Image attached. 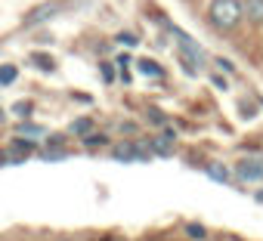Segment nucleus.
<instances>
[{
    "mask_svg": "<svg viewBox=\"0 0 263 241\" xmlns=\"http://www.w3.org/2000/svg\"><path fill=\"white\" fill-rule=\"evenodd\" d=\"M245 19V7L241 0H211L208 7V22L217 31H235Z\"/></svg>",
    "mask_w": 263,
    "mask_h": 241,
    "instance_id": "nucleus-1",
    "label": "nucleus"
},
{
    "mask_svg": "<svg viewBox=\"0 0 263 241\" xmlns=\"http://www.w3.org/2000/svg\"><path fill=\"white\" fill-rule=\"evenodd\" d=\"M174 37H177V44H180V59H183L186 71H189V74H195V71H198L195 65H201V62H204L201 47H198V44H192V37H186L183 31H174Z\"/></svg>",
    "mask_w": 263,
    "mask_h": 241,
    "instance_id": "nucleus-2",
    "label": "nucleus"
},
{
    "mask_svg": "<svg viewBox=\"0 0 263 241\" xmlns=\"http://www.w3.org/2000/svg\"><path fill=\"white\" fill-rule=\"evenodd\" d=\"M235 173L245 183H263V161L260 158H245V161L235 164Z\"/></svg>",
    "mask_w": 263,
    "mask_h": 241,
    "instance_id": "nucleus-3",
    "label": "nucleus"
},
{
    "mask_svg": "<svg viewBox=\"0 0 263 241\" xmlns=\"http://www.w3.org/2000/svg\"><path fill=\"white\" fill-rule=\"evenodd\" d=\"M59 10H62L59 4H41L37 10H31V13L25 16V25H28V28H31V25H41V22H47V19H53V16H56Z\"/></svg>",
    "mask_w": 263,
    "mask_h": 241,
    "instance_id": "nucleus-4",
    "label": "nucleus"
},
{
    "mask_svg": "<svg viewBox=\"0 0 263 241\" xmlns=\"http://www.w3.org/2000/svg\"><path fill=\"white\" fill-rule=\"evenodd\" d=\"M245 7V19L251 25H263V0H241Z\"/></svg>",
    "mask_w": 263,
    "mask_h": 241,
    "instance_id": "nucleus-5",
    "label": "nucleus"
},
{
    "mask_svg": "<svg viewBox=\"0 0 263 241\" xmlns=\"http://www.w3.org/2000/svg\"><path fill=\"white\" fill-rule=\"evenodd\" d=\"M31 152H34V146H31L28 139H13V146H10V161H13V164H22Z\"/></svg>",
    "mask_w": 263,
    "mask_h": 241,
    "instance_id": "nucleus-6",
    "label": "nucleus"
},
{
    "mask_svg": "<svg viewBox=\"0 0 263 241\" xmlns=\"http://www.w3.org/2000/svg\"><path fill=\"white\" fill-rule=\"evenodd\" d=\"M137 68H140L143 74H149V77H161V65H158V62H152V59H140V62H137Z\"/></svg>",
    "mask_w": 263,
    "mask_h": 241,
    "instance_id": "nucleus-7",
    "label": "nucleus"
},
{
    "mask_svg": "<svg viewBox=\"0 0 263 241\" xmlns=\"http://www.w3.org/2000/svg\"><path fill=\"white\" fill-rule=\"evenodd\" d=\"M152 149H155L158 155L167 158V155L174 152V139H171V136H158V139H152Z\"/></svg>",
    "mask_w": 263,
    "mask_h": 241,
    "instance_id": "nucleus-8",
    "label": "nucleus"
},
{
    "mask_svg": "<svg viewBox=\"0 0 263 241\" xmlns=\"http://www.w3.org/2000/svg\"><path fill=\"white\" fill-rule=\"evenodd\" d=\"M208 176L217 179V183H226V179H229V170L220 167V164H208Z\"/></svg>",
    "mask_w": 263,
    "mask_h": 241,
    "instance_id": "nucleus-9",
    "label": "nucleus"
},
{
    "mask_svg": "<svg viewBox=\"0 0 263 241\" xmlns=\"http://www.w3.org/2000/svg\"><path fill=\"white\" fill-rule=\"evenodd\" d=\"M111 155H115L118 161H134V158H137V152H134V146H130V143H127V146H118Z\"/></svg>",
    "mask_w": 263,
    "mask_h": 241,
    "instance_id": "nucleus-10",
    "label": "nucleus"
},
{
    "mask_svg": "<svg viewBox=\"0 0 263 241\" xmlns=\"http://www.w3.org/2000/svg\"><path fill=\"white\" fill-rule=\"evenodd\" d=\"M90 127H93L90 117H78L74 124H71V133H90Z\"/></svg>",
    "mask_w": 263,
    "mask_h": 241,
    "instance_id": "nucleus-11",
    "label": "nucleus"
},
{
    "mask_svg": "<svg viewBox=\"0 0 263 241\" xmlns=\"http://www.w3.org/2000/svg\"><path fill=\"white\" fill-rule=\"evenodd\" d=\"M31 62H34L37 68H44V71H53V65H56L50 56H41V53H34V56H31Z\"/></svg>",
    "mask_w": 263,
    "mask_h": 241,
    "instance_id": "nucleus-12",
    "label": "nucleus"
},
{
    "mask_svg": "<svg viewBox=\"0 0 263 241\" xmlns=\"http://www.w3.org/2000/svg\"><path fill=\"white\" fill-rule=\"evenodd\" d=\"M19 136H44V127H37V124H22V127H19Z\"/></svg>",
    "mask_w": 263,
    "mask_h": 241,
    "instance_id": "nucleus-13",
    "label": "nucleus"
},
{
    "mask_svg": "<svg viewBox=\"0 0 263 241\" xmlns=\"http://www.w3.org/2000/svg\"><path fill=\"white\" fill-rule=\"evenodd\" d=\"M13 81H16V68L4 65V68H0V84H13Z\"/></svg>",
    "mask_w": 263,
    "mask_h": 241,
    "instance_id": "nucleus-14",
    "label": "nucleus"
},
{
    "mask_svg": "<svg viewBox=\"0 0 263 241\" xmlns=\"http://www.w3.org/2000/svg\"><path fill=\"white\" fill-rule=\"evenodd\" d=\"M105 143H108V139H105L102 133H99V136H96V133H90V136L84 139V146H90V149H93V146H105Z\"/></svg>",
    "mask_w": 263,
    "mask_h": 241,
    "instance_id": "nucleus-15",
    "label": "nucleus"
},
{
    "mask_svg": "<svg viewBox=\"0 0 263 241\" xmlns=\"http://www.w3.org/2000/svg\"><path fill=\"white\" fill-rule=\"evenodd\" d=\"M186 232H189L192 238H198V241L204 238V226H198V223H189V226H186Z\"/></svg>",
    "mask_w": 263,
    "mask_h": 241,
    "instance_id": "nucleus-16",
    "label": "nucleus"
},
{
    "mask_svg": "<svg viewBox=\"0 0 263 241\" xmlns=\"http://www.w3.org/2000/svg\"><path fill=\"white\" fill-rule=\"evenodd\" d=\"M118 41L127 44V47H137V34H130V31H127V34H118Z\"/></svg>",
    "mask_w": 263,
    "mask_h": 241,
    "instance_id": "nucleus-17",
    "label": "nucleus"
},
{
    "mask_svg": "<svg viewBox=\"0 0 263 241\" xmlns=\"http://www.w3.org/2000/svg\"><path fill=\"white\" fill-rule=\"evenodd\" d=\"M28 111H31V105H28V102H19V105H16V114H28Z\"/></svg>",
    "mask_w": 263,
    "mask_h": 241,
    "instance_id": "nucleus-18",
    "label": "nucleus"
},
{
    "mask_svg": "<svg viewBox=\"0 0 263 241\" xmlns=\"http://www.w3.org/2000/svg\"><path fill=\"white\" fill-rule=\"evenodd\" d=\"M4 161H7V155H4V152H0V167H4Z\"/></svg>",
    "mask_w": 263,
    "mask_h": 241,
    "instance_id": "nucleus-19",
    "label": "nucleus"
}]
</instances>
